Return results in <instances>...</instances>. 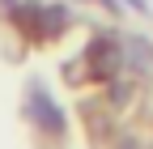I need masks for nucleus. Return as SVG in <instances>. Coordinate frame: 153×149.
<instances>
[{
  "label": "nucleus",
  "instance_id": "1",
  "mask_svg": "<svg viewBox=\"0 0 153 149\" xmlns=\"http://www.w3.org/2000/svg\"><path fill=\"white\" fill-rule=\"evenodd\" d=\"M34 115L43 119L47 128H64V119H60V115H51V102L43 98V89H34Z\"/></svg>",
  "mask_w": 153,
  "mask_h": 149
}]
</instances>
